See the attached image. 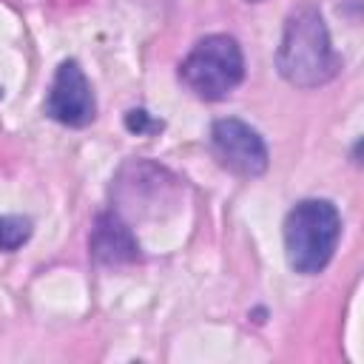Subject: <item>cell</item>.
Wrapping results in <instances>:
<instances>
[{
	"label": "cell",
	"instance_id": "obj_1",
	"mask_svg": "<svg viewBox=\"0 0 364 364\" xmlns=\"http://www.w3.org/2000/svg\"><path fill=\"white\" fill-rule=\"evenodd\" d=\"M279 74L299 88H316L336 77L338 54L316 6H299L287 23L276 51Z\"/></svg>",
	"mask_w": 364,
	"mask_h": 364
},
{
	"label": "cell",
	"instance_id": "obj_2",
	"mask_svg": "<svg viewBox=\"0 0 364 364\" xmlns=\"http://www.w3.org/2000/svg\"><path fill=\"white\" fill-rule=\"evenodd\" d=\"M341 219L333 202L304 199L284 219V253L296 273H318L333 259Z\"/></svg>",
	"mask_w": 364,
	"mask_h": 364
},
{
	"label": "cell",
	"instance_id": "obj_3",
	"mask_svg": "<svg viewBox=\"0 0 364 364\" xmlns=\"http://www.w3.org/2000/svg\"><path fill=\"white\" fill-rule=\"evenodd\" d=\"M182 82L199 100H225L245 77V57L233 37L208 34L179 65Z\"/></svg>",
	"mask_w": 364,
	"mask_h": 364
},
{
	"label": "cell",
	"instance_id": "obj_4",
	"mask_svg": "<svg viewBox=\"0 0 364 364\" xmlns=\"http://www.w3.org/2000/svg\"><path fill=\"white\" fill-rule=\"evenodd\" d=\"M210 148L216 159L239 173V176H259L267 168V145L256 128L242 119H216L210 128Z\"/></svg>",
	"mask_w": 364,
	"mask_h": 364
},
{
	"label": "cell",
	"instance_id": "obj_5",
	"mask_svg": "<svg viewBox=\"0 0 364 364\" xmlns=\"http://www.w3.org/2000/svg\"><path fill=\"white\" fill-rule=\"evenodd\" d=\"M94 111H97L94 91H91V82L85 80L82 68L74 60L60 63L51 91H48V100H46V114L63 125L82 128L94 119Z\"/></svg>",
	"mask_w": 364,
	"mask_h": 364
},
{
	"label": "cell",
	"instance_id": "obj_6",
	"mask_svg": "<svg viewBox=\"0 0 364 364\" xmlns=\"http://www.w3.org/2000/svg\"><path fill=\"white\" fill-rule=\"evenodd\" d=\"M91 256L102 264H131L139 259V245L131 228L117 213H102L91 230Z\"/></svg>",
	"mask_w": 364,
	"mask_h": 364
},
{
	"label": "cell",
	"instance_id": "obj_7",
	"mask_svg": "<svg viewBox=\"0 0 364 364\" xmlns=\"http://www.w3.org/2000/svg\"><path fill=\"white\" fill-rule=\"evenodd\" d=\"M31 236V222L26 216H0V250H17Z\"/></svg>",
	"mask_w": 364,
	"mask_h": 364
},
{
	"label": "cell",
	"instance_id": "obj_8",
	"mask_svg": "<svg viewBox=\"0 0 364 364\" xmlns=\"http://www.w3.org/2000/svg\"><path fill=\"white\" fill-rule=\"evenodd\" d=\"M125 125H128V131H134V134H151V131H159V128H162V122H159V119H151V114H148L145 108L128 111V114H125Z\"/></svg>",
	"mask_w": 364,
	"mask_h": 364
}]
</instances>
